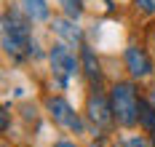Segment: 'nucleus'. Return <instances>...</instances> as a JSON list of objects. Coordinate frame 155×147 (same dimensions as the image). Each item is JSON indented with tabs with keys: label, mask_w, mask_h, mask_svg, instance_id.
I'll use <instances>...</instances> for the list:
<instances>
[{
	"label": "nucleus",
	"mask_w": 155,
	"mask_h": 147,
	"mask_svg": "<svg viewBox=\"0 0 155 147\" xmlns=\"http://www.w3.org/2000/svg\"><path fill=\"white\" fill-rule=\"evenodd\" d=\"M30 16H21L19 11H5L3 14V51L8 59L24 62L32 51V30Z\"/></svg>",
	"instance_id": "obj_1"
},
{
	"label": "nucleus",
	"mask_w": 155,
	"mask_h": 147,
	"mask_svg": "<svg viewBox=\"0 0 155 147\" xmlns=\"http://www.w3.org/2000/svg\"><path fill=\"white\" fill-rule=\"evenodd\" d=\"M139 94L134 88V83H115L110 91V102H112V113H115V123L123 129H134L139 123Z\"/></svg>",
	"instance_id": "obj_2"
},
{
	"label": "nucleus",
	"mask_w": 155,
	"mask_h": 147,
	"mask_svg": "<svg viewBox=\"0 0 155 147\" xmlns=\"http://www.w3.org/2000/svg\"><path fill=\"white\" fill-rule=\"evenodd\" d=\"M48 64H51V75L62 83V86H67L80 72V59L75 56L72 46H67L62 40L51 46V51H48Z\"/></svg>",
	"instance_id": "obj_3"
},
{
	"label": "nucleus",
	"mask_w": 155,
	"mask_h": 147,
	"mask_svg": "<svg viewBox=\"0 0 155 147\" xmlns=\"http://www.w3.org/2000/svg\"><path fill=\"white\" fill-rule=\"evenodd\" d=\"M86 115L99 134H110L112 126H118L115 113H112V102H110V96L102 94V88H91V94L86 99Z\"/></svg>",
	"instance_id": "obj_4"
},
{
	"label": "nucleus",
	"mask_w": 155,
	"mask_h": 147,
	"mask_svg": "<svg viewBox=\"0 0 155 147\" xmlns=\"http://www.w3.org/2000/svg\"><path fill=\"white\" fill-rule=\"evenodd\" d=\"M46 110L56 126L72 131V134H86V123H83L80 113H75V107L64 96H46Z\"/></svg>",
	"instance_id": "obj_5"
},
{
	"label": "nucleus",
	"mask_w": 155,
	"mask_h": 147,
	"mask_svg": "<svg viewBox=\"0 0 155 147\" xmlns=\"http://www.w3.org/2000/svg\"><path fill=\"white\" fill-rule=\"evenodd\" d=\"M126 70L131 72L134 80H147L155 72V64H153V59H150V54L142 46H128L126 48Z\"/></svg>",
	"instance_id": "obj_6"
},
{
	"label": "nucleus",
	"mask_w": 155,
	"mask_h": 147,
	"mask_svg": "<svg viewBox=\"0 0 155 147\" xmlns=\"http://www.w3.org/2000/svg\"><path fill=\"white\" fill-rule=\"evenodd\" d=\"M80 70L86 75V80L91 83V88H102L104 72H102V62L96 59V54L91 51V46H80Z\"/></svg>",
	"instance_id": "obj_7"
},
{
	"label": "nucleus",
	"mask_w": 155,
	"mask_h": 147,
	"mask_svg": "<svg viewBox=\"0 0 155 147\" xmlns=\"http://www.w3.org/2000/svg\"><path fill=\"white\" fill-rule=\"evenodd\" d=\"M51 32L56 35L62 43L72 46V48H80V46H83V30L75 27V19H70V16L54 19V21H51Z\"/></svg>",
	"instance_id": "obj_8"
},
{
	"label": "nucleus",
	"mask_w": 155,
	"mask_h": 147,
	"mask_svg": "<svg viewBox=\"0 0 155 147\" xmlns=\"http://www.w3.org/2000/svg\"><path fill=\"white\" fill-rule=\"evenodd\" d=\"M24 5V14L32 21H46L48 19V0H21Z\"/></svg>",
	"instance_id": "obj_9"
},
{
	"label": "nucleus",
	"mask_w": 155,
	"mask_h": 147,
	"mask_svg": "<svg viewBox=\"0 0 155 147\" xmlns=\"http://www.w3.org/2000/svg\"><path fill=\"white\" fill-rule=\"evenodd\" d=\"M139 123H142L147 131H153V129H155V110L150 107V102H147L144 96L139 99Z\"/></svg>",
	"instance_id": "obj_10"
},
{
	"label": "nucleus",
	"mask_w": 155,
	"mask_h": 147,
	"mask_svg": "<svg viewBox=\"0 0 155 147\" xmlns=\"http://www.w3.org/2000/svg\"><path fill=\"white\" fill-rule=\"evenodd\" d=\"M115 147H150V139H144L142 134H123L118 136Z\"/></svg>",
	"instance_id": "obj_11"
},
{
	"label": "nucleus",
	"mask_w": 155,
	"mask_h": 147,
	"mask_svg": "<svg viewBox=\"0 0 155 147\" xmlns=\"http://www.w3.org/2000/svg\"><path fill=\"white\" fill-rule=\"evenodd\" d=\"M59 5L70 19H80L83 14V0H59Z\"/></svg>",
	"instance_id": "obj_12"
},
{
	"label": "nucleus",
	"mask_w": 155,
	"mask_h": 147,
	"mask_svg": "<svg viewBox=\"0 0 155 147\" xmlns=\"http://www.w3.org/2000/svg\"><path fill=\"white\" fill-rule=\"evenodd\" d=\"M134 5L144 16H155V0H134Z\"/></svg>",
	"instance_id": "obj_13"
},
{
	"label": "nucleus",
	"mask_w": 155,
	"mask_h": 147,
	"mask_svg": "<svg viewBox=\"0 0 155 147\" xmlns=\"http://www.w3.org/2000/svg\"><path fill=\"white\" fill-rule=\"evenodd\" d=\"M8 115H11V104H3V131H8Z\"/></svg>",
	"instance_id": "obj_14"
},
{
	"label": "nucleus",
	"mask_w": 155,
	"mask_h": 147,
	"mask_svg": "<svg viewBox=\"0 0 155 147\" xmlns=\"http://www.w3.org/2000/svg\"><path fill=\"white\" fill-rule=\"evenodd\" d=\"M54 147H78V145L70 142V139H59V142H54Z\"/></svg>",
	"instance_id": "obj_15"
},
{
	"label": "nucleus",
	"mask_w": 155,
	"mask_h": 147,
	"mask_svg": "<svg viewBox=\"0 0 155 147\" xmlns=\"http://www.w3.org/2000/svg\"><path fill=\"white\" fill-rule=\"evenodd\" d=\"M150 147H155V129L150 131Z\"/></svg>",
	"instance_id": "obj_16"
},
{
	"label": "nucleus",
	"mask_w": 155,
	"mask_h": 147,
	"mask_svg": "<svg viewBox=\"0 0 155 147\" xmlns=\"http://www.w3.org/2000/svg\"><path fill=\"white\" fill-rule=\"evenodd\" d=\"M91 147H102V145H96V142H94V145H91Z\"/></svg>",
	"instance_id": "obj_17"
}]
</instances>
